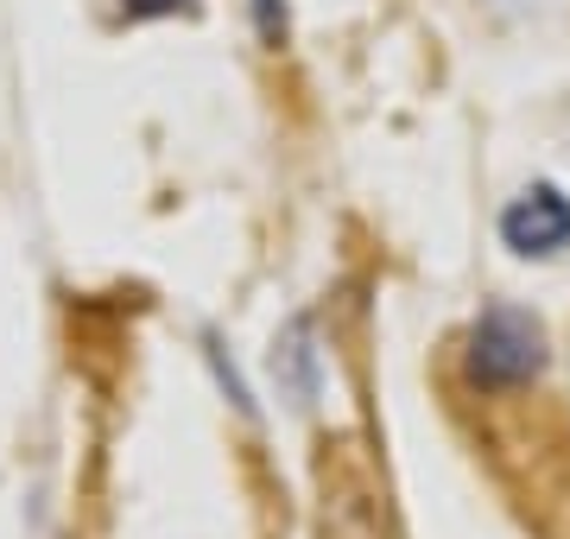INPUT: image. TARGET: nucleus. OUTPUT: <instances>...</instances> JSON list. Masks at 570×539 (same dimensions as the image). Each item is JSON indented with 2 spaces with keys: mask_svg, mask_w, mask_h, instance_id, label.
Segmentation results:
<instances>
[{
  "mask_svg": "<svg viewBox=\"0 0 570 539\" xmlns=\"http://www.w3.org/2000/svg\"><path fill=\"white\" fill-rule=\"evenodd\" d=\"M501 242L527 261H546V254L570 248V197L558 185H532L520 190L508 209H501Z\"/></svg>",
  "mask_w": 570,
  "mask_h": 539,
  "instance_id": "2",
  "label": "nucleus"
},
{
  "mask_svg": "<svg viewBox=\"0 0 570 539\" xmlns=\"http://www.w3.org/2000/svg\"><path fill=\"white\" fill-rule=\"evenodd\" d=\"M546 362V336L532 324L527 312H513V305H489L475 336H469V381H482V388H520L532 381Z\"/></svg>",
  "mask_w": 570,
  "mask_h": 539,
  "instance_id": "1",
  "label": "nucleus"
},
{
  "mask_svg": "<svg viewBox=\"0 0 570 539\" xmlns=\"http://www.w3.org/2000/svg\"><path fill=\"white\" fill-rule=\"evenodd\" d=\"M261 32H266V39H279V32H285V7H279V0H261Z\"/></svg>",
  "mask_w": 570,
  "mask_h": 539,
  "instance_id": "5",
  "label": "nucleus"
},
{
  "mask_svg": "<svg viewBox=\"0 0 570 539\" xmlns=\"http://www.w3.org/2000/svg\"><path fill=\"white\" fill-rule=\"evenodd\" d=\"M311 331L305 324H292V331H285V343H279V355H273V369H292V394L298 400H311Z\"/></svg>",
  "mask_w": 570,
  "mask_h": 539,
  "instance_id": "3",
  "label": "nucleus"
},
{
  "mask_svg": "<svg viewBox=\"0 0 570 539\" xmlns=\"http://www.w3.org/2000/svg\"><path fill=\"white\" fill-rule=\"evenodd\" d=\"M134 20H159V13H197V0H121Z\"/></svg>",
  "mask_w": 570,
  "mask_h": 539,
  "instance_id": "4",
  "label": "nucleus"
}]
</instances>
